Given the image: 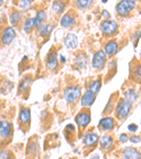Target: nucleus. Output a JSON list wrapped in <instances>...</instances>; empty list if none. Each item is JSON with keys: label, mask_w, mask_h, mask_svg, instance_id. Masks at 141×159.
<instances>
[{"label": "nucleus", "mask_w": 141, "mask_h": 159, "mask_svg": "<svg viewBox=\"0 0 141 159\" xmlns=\"http://www.w3.org/2000/svg\"><path fill=\"white\" fill-rule=\"evenodd\" d=\"M92 2L91 0H83V1H81V0H78V2H77V4H78V6L81 7V8H86V7H88L90 4H92Z\"/></svg>", "instance_id": "29"}, {"label": "nucleus", "mask_w": 141, "mask_h": 159, "mask_svg": "<svg viewBox=\"0 0 141 159\" xmlns=\"http://www.w3.org/2000/svg\"><path fill=\"white\" fill-rule=\"evenodd\" d=\"M35 26V19H28L25 20L24 25V29L25 31H30L33 29V28Z\"/></svg>", "instance_id": "23"}, {"label": "nucleus", "mask_w": 141, "mask_h": 159, "mask_svg": "<svg viewBox=\"0 0 141 159\" xmlns=\"http://www.w3.org/2000/svg\"><path fill=\"white\" fill-rule=\"evenodd\" d=\"M21 16H22L21 13H19V12L13 13V14L11 15V16H10V21H11L12 24H16V23L20 19Z\"/></svg>", "instance_id": "26"}, {"label": "nucleus", "mask_w": 141, "mask_h": 159, "mask_svg": "<svg viewBox=\"0 0 141 159\" xmlns=\"http://www.w3.org/2000/svg\"><path fill=\"white\" fill-rule=\"evenodd\" d=\"M124 97H125L126 101L131 103V102H133L135 101V100L137 99L138 93H137V91H135V90L129 89L125 93Z\"/></svg>", "instance_id": "17"}, {"label": "nucleus", "mask_w": 141, "mask_h": 159, "mask_svg": "<svg viewBox=\"0 0 141 159\" xmlns=\"http://www.w3.org/2000/svg\"><path fill=\"white\" fill-rule=\"evenodd\" d=\"M76 62L80 67L83 68L88 62V58L85 54H80L76 58Z\"/></svg>", "instance_id": "19"}, {"label": "nucleus", "mask_w": 141, "mask_h": 159, "mask_svg": "<svg viewBox=\"0 0 141 159\" xmlns=\"http://www.w3.org/2000/svg\"><path fill=\"white\" fill-rule=\"evenodd\" d=\"M124 159H141V154L138 151L132 147H126L123 151Z\"/></svg>", "instance_id": "5"}, {"label": "nucleus", "mask_w": 141, "mask_h": 159, "mask_svg": "<svg viewBox=\"0 0 141 159\" xmlns=\"http://www.w3.org/2000/svg\"><path fill=\"white\" fill-rule=\"evenodd\" d=\"M60 59H61V60H62L63 62H65V61H66V58H65L64 57V56L61 55H60Z\"/></svg>", "instance_id": "36"}, {"label": "nucleus", "mask_w": 141, "mask_h": 159, "mask_svg": "<svg viewBox=\"0 0 141 159\" xmlns=\"http://www.w3.org/2000/svg\"><path fill=\"white\" fill-rule=\"evenodd\" d=\"M30 84H31L30 79L25 78L21 81V83L19 85V90H20V91H24L25 89H26L30 86Z\"/></svg>", "instance_id": "27"}, {"label": "nucleus", "mask_w": 141, "mask_h": 159, "mask_svg": "<svg viewBox=\"0 0 141 159\" xmlns=\"http://www.w3.org/2000/svg\"><path fill=\"white\" fill-rule=\"evenodd\" d=\"M32 2L30 1V0H26V1H21L19 2V7L20 8H21L22 9H28V8H30V4H31Z\"/></svg>", "instance_id": "28"}, {"label": "nucleus", "mask_w": 141, "mask_h": 159, "mask_svg": "<svg viewBox=\"0 0 141 159\" xmlns=\"http://www.w3.org/2000/svg\"><path fill=\"white\" fill-rule=\"evenodd\" d=\"M0 158H1V159H11V158H10L9 152H7V151H1Z\"/></svg>", "instance_id": "31"}, {"label": "nucleus", "mask_w": 141, "mask_h": 159, "mask_svg": "<svg viewBox=\"0 0 141 159\" xmlns=\"http://www.w3.org/2000/svg\"><path fill=\"white\" fill-rule=\"evenodd\" d=\"M65 5L61 2H55L52 5V10L56 13H61L64 9Z\"/></svg>", "instance_id": "25"}, {"label": "nucleus", "mask_w": 141, "mask_h": 159, "mask_svg": "<svg viewBox=\"0 0 141 159\" xmlns=\"http://www.w3.org/2000/svg\"><path fill=\"white\" fill-rule=\"evenodd\" d=\"M135 75L138 78H141V65H137L134 70Z\"/></svg>", "instance_id": "30"}, {"label": "nucleus", "mask_w": 141, "mask_h": 159, "mask_svg": "<svg viewBox=\"0 0 141 159\" xmlns=\"http://www.w3.org/2000/svg\"><path fill=\"white\" fill-rule=\"evenodd\" d=\"M140 57H141V50H140Z\"/></svg>", "instance_id": "37"}, {"label": "nucleus", "mask_w": 141, "mask_h": 159, "mask_svg": "<svg viewBox=\"0 0 141 159\" xmlns=\"http://www.w3.org/2000/svg\"><path fill=\"white\" fill-rule=\"evenodd\" d=\"M95 99V93L91 91L86 92L81 98V105L83 106H90L93 103Z\"/></svg>", "instance_id": "9"}, {"label": "nucleus", "mask_w": 141, "mask_h": 159, "mask_svg": "<svg viewBox=\"0 0 141 159\" xmlns=\"http://www.w3.org/2000/svg\"><path fill=\"white\" fill-rule=\"evenodd\" d=\"M19 119L21 122L26 123L30 121V112L29 109H23L20 112Z\"/></svg>", "instance_id": "18"}, {"label": "nucleus", "mask_w": 141, "mask_h": 159, "mask_svg": "<svg viewBox=\"0 0 141 159\" xmlns=\"http://www.w3.org/2000/svg\"><path fill=\"white\" fill-rule=\"evenodd\" d=\"M128 129H129V130L130 131V132H135L138 129V126L135 124H130L129 125V126H128Z\"/></svg>", "instance_id": "32"}, {"label": "nucleus", "mask_w": 141, "mask_h": 159, "mask_svg": "<svg viewBox=\"0 0 141 159\" xmlns=\"http://www.w3.org/2000/svg\"><path fill=\"white\" fill-rule=\"evenodd\" d=\"M81 96V89L76 86L68 87L64 90V98L68 102H73Z\"/></svg>", "instance_id": "1"}, {"label": "nucleus", "mask_w": 141, "mask_h": 159, "mask_svg": "<svg viewBox=\"0 0 141 159\" xmlns=\"http://www.w3.org/2000/svg\"><path fill=\"white\" fill-rule=\"evenodd\" d=\"M130 141L132 143H136L140 142V137H138V136H133V137L130 139Z\"/></svg>", "instance_id": "33"}, {"label": "nucleus", "mask_w": 141, "mask_h": 159, "mask_svg": "<svg viewBox=\"0 0 141 159\" xmlns=\"http://www.w3.org/2000/svg\"><path fill=\"white\" fill-rule=\"evenodd\" d=\"M15 36H16V33H15L14 30L11 27L7 28L4 30L3 36H2V42L4 44L9 45L12 42Z\"/></svg>", "instance_id": "8"}, {"label": "nucleus", "mask_w": 141, "mask_h": 159, "mask_svg": "<svg viewBox=\"0 0 141 159\" xmlns=\"http://www.w3.org/2000/svg\"><path fill=\"white\" fill-rule=\"evenodd\" d=\"M100 143L103 148H108L112 144V139L109 136L104 135L101 138Z\"/></svg>", "instance_id": "21"}, {"label": "nucleus", "mask_w": 141, "mask_h": 159, "mask_svg": "<svg viewBox=\"0 0 141 159\" xmlns=\"http://www.w3.org/2000/svg\"><path fill=\"white\" fill-rule=\"evenodd\" d=\"M97 139H98V137H97V135L96 134L90 133V134L84 136L83 141V143L86 146H90L94 144L95 143H96Z\"/></svg>", "instance_id": "15"}, {"label": "nucleus", "mask_w": 141, "mask_h": 159, "mask_svg": "<svg viewBox=\"0 0 141 159\" xmlns=\"http://www.w3.org/2000/svg\"><path fill=\"white\" fill-rule=\"evenodd\" d=\"M140 105H141V102H140Z\"/></svg>", "instance_id": "38"}, {"label": "nucleus", "mask_w": 141, "mask_h": 159, "mask_svg": "<svg viewBox=\"0 0 141 159\" xmlns=\"http://www.w3.org/2000/svg\"><path fill=\"white\" fill-rule=\"evenodd\" d=\"M99 126L105 130L112 129L114 127V120L110 117L103 118L99 122Z\"/></svg>", "instance_id": "14"}, {"label": "nucleus", "mask_w": 141, "mask_h": 159, "mask_svg": "<svg viewBox=\"0 0 141 159\" xmlns=\"http://www.w3.org/2000/svg\"><path fill=\"white\" fill-rule=\"evenodd\" d=\"M118 45L114 40L109 41L107 44L105 45L104 52L109 55H112L117 52Z\"/></svg>", "instance_id": "13"}, {"label": "nucleus", "mask_w": 141, "mask_h": 159, "mask_svg": "<svg viewBox=\"0 0 141 159\" xmlns=\"http://www.w3.org/2000/svg\"><path fill=\"white\" fill-rule=\"evenodd\" d=\"M131 107V105L127 101H122L118 105L117 107V113L119 117H126Z\"/></svg>", "instance_id": "4"}, {"label": "nucleus", "mask_w": 141, "mask_h": 159, "mask_svg": "<svg viewBox=\"0 0 141 159\" xmlns=\"http://www.w3.org/2000/svg\"><path fill=\"white\" fill-rule=\"evenodd\" d=\"M140 122H141V120H140Z\"/></svg>", "instance_id": "39"}, {"label": "nucleus", "mask_w": 141, "mask_h": 159, "mask_svg": "<svg viewBox=\"0 0 141 159\" xmlns=\"http://www.w3.org/2000/svg\"><path fill=\"white\" fill-rule=\"evenodd\" d=\"M106 61V55L103 51L99 50L95 54L92 60V66L96 69L102 68Z\"/></svg>", "instance_id": "3"}, {"label": "nucleus", "mask_w": 141, "mask_h": 159, "mask_svg": "<svg viewBox=\"0 0 141 159\" xmlns=\"http://www.w3.org/2000/svg\"><path fill=\"white\" fill-rule=\"evenodd\" d=\"M54 29V26L52 24H48V25H45L44 26H42L39 30V33L40 35H48L52 31V30Z\"/></svg>", "instance_id": "24"}, {"label": "nucleus", "mask_w": 141, "mask_h": 159, "mask_svg": "<svg viewBox=\"0 0 141 159\" xmlns=\"http://www.w3.org/2000/svg\"><path fill=\"white\" fill-rule=\"evenodd\" d=\"M101 29L104 33L107 34H111L117 30V24L114 20H107L102 23Z\"/></svg>", "instance_id": "6"}, {"label": "nucleus", "mask_w": 141, "mask_h": 159, "mask_svg": "<svg viewBox=\"0 0 141 159\" xmlns=\"http://www.w3.org/2000/svg\"><path fill=\"white\" fill-rule=\"evenodd\" d=\"M58 65L57 54L56 52H52L48 55L47 59V66L50 70L55 69Z\"/></svg>", "instance_id": "12"}, {"label": "nucleus", "mask_w": 141, "mask_h": 159, "mask_svg": "<svg viewBox=\"0 0 141 159\" xmlns=\"http://www.w3.org/2000/svg\"><path fill=\"white\" fill-rule=\"evenodd\" d=\"M135 4L133 1H123L119 2L117 6V11L118 14L121 16H126L129 11L134 9Z\"/></svg>", "instance_id": "2"}, {"label": "nucleus", "mask_w": 141, "mask_h": 159, "mask_svg": "<svg viewBox=\"0 0 141 159\" xmlns=\"http://www.w3.org/2000/svg\"><path fill=\"white\" fill-rule=\"evenodd\" d=\"M11 133V126L9 123L6 121H1L0 122V134L3 139L8 138Z\"/></svg>", "instance_id": "11"}, {"label": "nucleus", "mask_w": 141, "mask_h": 159, "mask_svg": "<svg viewBox=\"0 0 141 159\" xmlns=\"http://www.w3.org/2000/svg\"><path fill=\"white\" fill-rule=\"evenodd\" d=\"M46 18H47V14L43 11H41L37 13L36 18H35V26H40V25L45 21Z\"/></svg>", "instance_id": "20"}, {"label": "nucleus", "mask_w": 141, "mask_h": 159, "mask_svg": "<svg viewBox=\"0 0 141 159\" xmlns=\"http://www.w3.org/2000/svg\"><path fill=\"white\" fill-rule=\"evenodd\" d=\"M102 16H103L105 19H108V18L110 16V14L107 10H104V11H102Z\"/></svg>", "instance_id": "35"}, {"label": "nucleus", "mask_w": 141, "mask_h": 159, "mask_svg": "<svg viewBox=\"0 0 141 159\" xmlns=\"http://www.w3.org/2000/svg\"><path fill=\"white\" fill-rule=\"evenodd\" d=\"M127 140H128V136L126 134H122L120 135V141H121V142L125 143L127 142Z\"/></svg>", "instance_id": "34"}, {"label": "nucleus", "mask_w": 141, "mask_h": 159, "mask_svg": "<svg viewBox=\"0 0 141 159\" xmlns=\"http://www.w3.org/2000/svg\"><path fill=\"white\" fill-rule=\"evenodd\" d=\"M101 86V82L99 81H95L91 82L90 84L89 85V90L90 91L93 92L94 93H98L99 89Z\"/></svg>", "instance_id": "22"}, {"label": "nucleus", "mask_w": 141, "mask_h": 159, "mask_svg": "<svg viewBox=\"0 0 141 159\" xmlns=\"http://www.w3.org/2000/svg\"><path fill=\"white\" fill-rule=\"evenodd\" d=\"M75 24V19L69 14H65L61 20V25L65 28L70 27Z\"/></svg>", "instance_id": "16"}, {"label": "nucleus", "mask_w": 141, "mask_h": 159, "mask_svg": "<svg viewBox=\"0 0 141 159\" xmlns=\"http://www.w3.org/2000/svg\"><path fill=\"white\" fill-rule=\"evenodd\" d=\"M64 41V44L68 48H72V49L76 48L78 45V38H77L76 35L73 34V33H68L66 35Z\"/></svg>", "instance_id": "10"}, {"label": "nucleus", "mask_w": 141, "mask_h": 159, "mask_svg": "<svg viewBox=\"0 0 141 159\" xmlns=\"http://www.w3.org/2000/svg\"><path fill=\"white\" fill-rule=\"evenodd\" d=\"M90 121V116L88 112H81L76 117V122L78 126L85 127Z\"/></svg>", "instance_id": "7"}]
</instances>
